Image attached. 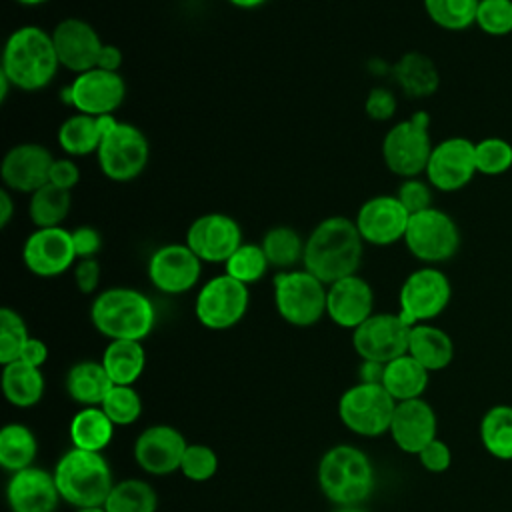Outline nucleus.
Instances as JSON below:
<instances>
[{
    "instance_id": "21",
    "label": "nucleus",
    "mask_w": 512,
    "mask_h": 512,
    "mask_svg": "<svg viewBox=\"0 0 512 512\" xmlns=\"http://www.w3.org/2000/svg\"><path fill=\"white\" fill-rule=\"evenodd\" d=\"M50 34L62 68L74 74L96 68L104 42L90 22L70 16L60 20Z\"/></svg>"
},
{
    "instance_id": "32",
    "label": "nucleus",
    "mask_w": 512,
    "mask_h": 512,
    "mask_svg": "<svg viewBox=\"0 0 512 512\" xmlns=\"http://www.w3.org/2000/svg\"><path fill=\"white\" fill-rule=\"evenodd\" d=\"M100 362L114 384L132 386L146 368V352L140 340H110Z\"/></svg>"
},
{
    "instance_id": "22",
    "label": "nucleus",
    "mask_w": 512,
    "mask_h": 512,
    "mask_svg": "<svg viewBox=\"0 0 512 512\" xmlns=\"http://www.w3.org/2000/svg\"><path fill=\"white\" fill-rule=\"evenodd\" d=\"M186 448L188 442L180 430L168 424H154L136 438L134 460L144 472L166 476L180 470Z\"/></svg>"
},
{
    "instance_id": "50",
    "label": "nucleus",
    "mask_w": 512,
    "mask_h": 512,
    "mask_svg": "<svg viewBox=\"0 0 512 512\" xmlns=\"http://www.w3.org/2000/svg\"><path fill=\"white\" fill-rule=\"evenodd\" d=\"M48 182L58 186V188H62V190H70L72 192V188H76V184L80 182V168L74 162V158H70V156L54 158Z\"/></svg>"
},
{
    "instance_id": "42",
    "label": "nucleus",
    "mask_w": 512,
    "mask_h": 512,
    "mask_svg": "<svg viewBox=\"0 0 512 512\" xmlns=\"http://www.w3.org/2000/svg\"><path fill=\"white\" fill-rule=\"evenodd\" d=\"M100 408L114 422V426H128L142 416V398L132 386L114 384Z\"/></svg>"
},
{
    "instance_id": "7",
    "label": "nucleus",
    "mask_w": 512,
    "mask_h": 512,
    "mask_svg": "<svg viewBox=\"0 0 512 512\" xmlns=\"http://www.w3.org/2000/svg\"><path fill=\"white\" fill-rule=\"evenodd\" d=\"M274 306L280 318L292 326L308 328L326 316L328 286L306 268L274 274Z\"/></svg>"
},
{
    "instance_id": "60",
    "label": "nucleus",
    "mask_w": 512,
    "mask_h": 512,
    "mask_svg": "<svg viewBox=\"0 0 512 512\" xmlns=\"http://www.w3.org/2000/svg\"><path fill=\"white\" fill-rule=\"evenodd\" d=\"M76 512H106L104 506H92V508H76Z\"/></svg>"
},
{
    "instance_id": "58",
    "label": "nucleus",
    "mask_w": 512,
    "mask_h": 512,
    "mask_svg": "<svg viewBox=\"0 0 512 512\" xmlns=\"http://www.w3.org/2000/svg\"><path fill=\"white\" fill-rule=\"evenodd\" d=\"M334 512H368L362 506H338Z\"/></svg>"
},
{
    "instance_id": "20",
    "label": "nucleus",
    "mask_w": 512,
    "mask_h": 512,
    "mask_svg": "<svg viewBox=\"0 0 512 512\" xmlns=\"http://www.w3.org/2000/svg\"><path fill=\"white\" fill-rule=\"evenodd\" d=\"M54 156L38 142H20L6 150L0 162V178L4 188L18 194H32L48 184Z\"/></svg>"
},
{
    "instance_id": "17",
    "label": "nucleus",
    "mask_w": 512,
    "mask_h": 512,
    "mask_svg": "<svg viewBox=\"0 0 512 512\" xmlns=\"http://www.w3.org/2000/svg\"><path fill=\"white\" fill-rule=\"evenodd\" d=\"M476 142L464 136H450L434 144L426 164V180L440 192L462 190L476 172Z\"/></svg>"
},
{
    "instance_id": "13",
    "label": "nucleus",
    "mask_w": 512,
    "mask_h": 512,
    "mask_svg": "<svg viewBox=\"0 0 512 512\" xmlns=\"http://www.w3.org/2000/svg\"><path fill=\"white\" fill-rule=\"evenodd\" d=\"M126 90V80L120 72L92 68L76 74L60 96L64 104H70L80 114L108 116L124 104Z\"/></svg>"
},
{
    "instance_id": "38",
    "label": "nucleus",
    "mask_w": 512,
    "mask_h": 512,
    "mask_svg": "<svg viewBox=\"0 0 512 512\" xmlns=\"http://www.w3.org/2000/svg\"><path fill=\"white\" fill-rule=\"evenodd\" d=\"M158 494L146 480L128 478L114 482L106 502V512H156Z\"/></svg>"
},
{
    "instance_id": "48",
    "label": "nucleus",
    "mask_w": 512,
    "mask_h": 512,
    "mask_svg": "<svg viewBox=\"0 0 512 512\" xmlns=\"http://www.w3.org/2000/svg\"><path fill=\"white\" fill-rule=\"evenodd\" d=\"M416 456H418L422 468L432 472V474L446 472L450 468V464H452L450 446L444 440H440V438H434L432 442H428Z\"/></svg>"
},
{
    "instance_id": "36",
    "label": "nucleus",
    "mask_w": 512,
    "mask_h": 512,
    "mask_svg": "<svg viewBox=\"0 0 512 512\" xmlns=\"http://www.w3.org/2000/svg\"><path fill=\"white\" fill-rule=\"evenodd\" d=\"M38 442L34 432L18 422L6 424L0 430V464L8 472H20L34 466Z\"/></svg>"
},
{
    "instance_id": "40",
    "label": "nucleus",
    "mask_w": 512,
    "mask_h": 512,
    "mask_svg": "<svg viewBox=\"0 0 512 512\" xmlns=\"http://www.w3.org/2000/svg\"><path fill=\"white\" fill-rule=\"evenodd\" d=\"M268 268H270V262H268L262 246L252 244V242H244L224 262V272L246 286L260 282L266 276Z\"/></svg>"
},
{
    "instance_id": "14",
    "label": "nucleus",
    "mask_w": 512,
    "mask_h": 512,
    "mask_svg": "<svg viewBox=\"0 0 512 512\" xmlns=\"http://www.w3.org/2000/svg\"><path fill=\"white\" fill-rule=\"evenodd\" d=\"M410 328L398 312H374L352 330V346L362 360L386 364L408 352Z\"/></svg>"
},
{
    "instance_id": "51",
    "label": "nucleus",
    "mask_w": 512,
    "mask_h": 512,
    "mask_svg": "<svg viewBox=\"0 0 512 512\" xmlns=\"http://www.w3.org/2000/svg\"><path fill=\"white\" fill-rule=\"evenodd\" d=\"M72 232V242H74V250L78 260L82 258H96V254L102 248V236L94 226H78Z\"/></svg>"
},
{
    "instance_id": "39",
    "label": "nucleus",
    "mask_w": 512,
    "mask_h": 512,
    "mask_svg": "<svg viewBox=\"0 0 512 512\" xmlns=\"http://www.w3.org/2000/svg\"><path fill=\"white\" fill-rule=\"evenodd\" d=\"M422 4L438 28L460 32L476 24L480 0H422Z\"/></svg>"
},
{
    "instance_id": "26",
    "label": "nucleus",
    "mask_w": 512,
    "mask_h": 512,
    "mask_svg": "<svg viewBox=\"0 0 512 512\" xmlns=\"http://www.w3.org/2000/svg\"><path fill=\"white\" fill-rule=\"evenodd\" d=\"M408 354L416 358L428 372L444 370L454 358V342L442 328L422 322L410 328Z\"/></svg>"
},
{
    "instance_id": "4",
    "label": "nucleus",
    "mask_w": 512,
    "mask_h": 512,
    "mask_svg": "<svg viewBox=\"0 0 512 512\" xmlns=\"http://www.w3.org/2000/svg\"><path fill=\"white\" fill-rule=\"evenodd\" d=\"M318 484L336 506H360L374 490L372 462L360 448L336 444L320 458Z\"/></svg>"
},
{
    "instance_id": "33",
    "label": "nucleus",
    "mask_w": 512,
    "mask_h": 512,
    "mask_svg": "<svg viewBox=\"0 0 512 512\" xmlns=\"http://www.w3.org/2000/svg\"><path fill=\"white\" fill-rule=\"evenodd\" d=\"M70 440L74 448L102 452L114 436V422L100 406H84L70 420Z\"/></svg>"
},
{
    "instance_id": "44",
    "label": "nucleus",
    "mask_w": 512,
    "mask_h": 512,
    "mask_svg": "<svg viewBox=\"0 0 512 512\" xmlns=\"http://www.w3.org/2000/svg\"><path fill=\"white\" fill-rule=\"evenodd\" d=\"M476 26L488 36H506L512 32V0H480Z\"/></svg>"
},
{
    "instance_id": "54",
    "label": "nucleus",
    "mask_w": 512,
    "mask_h": 512,
    "mask_svg": "<svg viewBox=\"0 0 512 512\" xmlns=\"http://www.w3.org/2000/svg\"><path fill=\"white\" fill-rule=\"evenodd\" d=\"M358 374H360V382H364V384H382L384 364L362 360Z\"/></svg>"
},
{
    "instance_id": "24",
    "label": "nucleus",
    "mask_w": 512,
    "mask_h": 512,
    "mask_svg": "<svg viewBox=\"0 0 512 512\" xmlns=\"http://www.w3.org/2000/svg\"><path fill=\"white\" fill-rule=\"evenodd\" d=\"M436 430V412L424 398L396 402L388 432L402 452L418 454L428 442L436 438Z\"/></svg>"
},
{
    "instance_id": "1",
    "label": "nucleus",
    "mask_w": 512,
    "mask_h": 512,
    "mask_svg": "<svg viewBox=\"0 0 512 512\" xmlns=\"http://www.w3.org/2000/svg\"><path fill=\"white\" fill-rule=\"evenodd\" d=\"M364 244L354 218L340 214L328 216L306 236L302 268L328 286L340 278L358 274Z\"/></svg>"
},
{
    "instance_id": "56",
    "label": "nucleus",
    "mask_w": 512,
    "mask_h": 512,
    "mask_svg": "<svg viewBox=\"0 0 512 512\" xmlns=\"http://www.w3.org/2000/svg\"><path fill=\"white\" fill-rule=\"evenodd\" d=\"M228 2L236 8H242V10H254V8L264 6L268 0H228Z\"/></svg>"
},
{
    "instance_id": "30",
    "label": "nucleus",
    "mask_w": 512,
    "mask_h": 512,
    "mask_svg": "<svg viewBox=\"0 0 512 512\" xmlns=\"http://www.w3.org/2000/svg\"><path fill=\"white\" fill-rule=\"evenodd\" d=\"M102 138H104V132L100 128L98 116L80 114V112H74L72 116H68L58 126V132H56L60 150L70 158H84V156L96 154Z\"/></svg>"
},
{
    "instance_id": "23",
    "label": "nucleus",
    "mask_w": 512,
    "mask_h": 512,
    "mask_svg": "<svg viewBox=\"0 0 512 512\" xmlns=\"http://www.w3.org/2000/svg\"><path fill=\"white\" fill-rule=\"evenodd\" d=\"M374 314V290L366 278L352 274L328 284L326 316L340 328L354 330Z\"/></svg>"
},
{
    "instance_id": "11",
    "label": "nucleus",
    "mask_w": 512,
    "mask_h": 512,
    "mask_svg": "<svg viewBox=\"0 0 512 512\" xmlns=\"http://www.w3.org/2000/svg\"><path fill=\"white\" fill-rule=\"evenodd\" d=\"M452 298V284L448 276L436 266H422L410 272L398 294V314L410 326L430 322L440 316Z\"/></svg>"
},
{
    "instance_id": "12",
    "label": "nucleus",
    "mask_w": 512,
    "mask_h": 512,
    "mask_svg": "<svg viewBox=\"0 0 512 512\" xmlns=\"http://www.w3.org/2000/svg\"><path fill=\"white\" fill-rule=\"evenodd\" d=\"M248 304V286L222 272L202 284L194 298V314L208 330H228L246 316Z\"/></svg>"
},
{
    "instance_id": "27",
    "label": "nucleus",
    "mask_w": 512,
    "mask_h": 512,
    "mask_svg": "<svg viewBox=\"0 0 512 512\" xmlns=\"http://www.w3.org/2000/svg\"><path fill=\"white\" fill-rule=\"evenodd\" d=\"M394 80L408 98H428L440 86V74L430 56L422 52H406L392 68Z\"/></svg>"
},
{
    "instance_id": "19",
    "label": "nucleus",
    "mask_w": 512,
    "mask_h": 512,
    "mask_svg": "<svg viewBox=\"0 0 512 512\" xmlns=\"http://www.w3.org/2000/svg\"><path fill=\"white\" fill-rule=\"evenodd\" d=\"M410 212L396 194H378L364 200L354 216V224L366 244L392 246L404 240Z\"/></svg>"
},
{
    "instance_id": "18",
    "label": "nucleus",
    "mask_w": 512,
    "mask_h": 512,
    "mask_svg": "<svg viewBox=\"0 0 512 512\" xmlns=\"http://www.w3.org/2000/svg\"><path fill=\"white\" fill-rule=\"evenodd\" d=\"M78 256L72 232L64 226L34 228L22 244V262L34 276L54 278L74 268Z\"/></svg>"
},
{
    "instance_id": "47",
    "label": "nucleus",
    "mask_w": 512,
    "mask_h": 512,
    "mask_svg": "<svg viewBox=\"0 0 512 512\" xmlns=\"http://www.w3.org/2000/svg\"><path fill=\"white\" fill-rule=\"evenodd\" d=\"M396 108H398V102H396L394 92L384 86L372 88L364 102V112L368 114V118H372L376 122H386V120L394 118Z\"/></svg>"
},
{
    "instance_id": "8",
    "label": "nucleus",
    "mask_w": 512,
    "mask_h": 512,
    "mask_svg": "<svg viewBox=\"0 0 512 512\" xmlns=\"http://www.w3.org/2000/svg\"><path fill=\"white\" fill-rule=\"evenodd\" d=\"M402 242L416 260L434 266L456 256L462 238L454 218L432 206L410 216Z\"/></svg>"
},
{
    "instance_id": "15",
    "label": "nucleus",
    "mask_w": 512,
    "mask_h": 512,
    "mask_svg": "<svg viewBox=\"0 0 512 512\" xmlns=\"http://www.w3.org/2000/svg\"><path fill=\"white\" fill-rule=\"evenodd\" d=\"M202 260L188 248L186 242H170L158 246L148 258L150 284L170 296L190 292L202 276Z\"/></svg>"
},
{
    "instance_id": "46",
    "label": "nucleus",
    "mask_w": 512,
    "mask_h": 512,
    "mask_svg": "<svg viewBox=\"0 0 512 512\" xmlns=\"http://www.w3.org/2000/svg\"><path fill=\"white\" fill-rule=\"evenodd\" d=\"M396 196L402 202V206L410 212V216L426 208H432V186L428 180H422L420 176L404 178L396 190Z\"/></svg>"
},
{
    "instance_id": "55",
    "label": "nucleus",
    "mask_w": 512,
    "mask_h": 512,
    "mask_svg": "<svg viewBox=\"0 0 512 512\" xmlns=\"http://www.w3.org/2000/svg\"><path fill=\"white\" fill-rule=\"evenodd\" d=\"M14 198H12V192L8 188L2 186L0 190V228H6L14 216Z\"/></svg>"
},
{
    "instance_id": "37",
    "label": "nucleus",
    "mask_w": 512,
    "mask_h": 512,
    "mask_svg": "<svg viewBox=\"0 0 512 512\" xmlns=\"http://www.w3.org/2000/svg\"><path fill=\"white\" fill-rule=\"evenodd\" d=\"M480 442L498 460H512V406L496 404L480 420Z\"/></svg>"
},
{
    "instance_id": "5",
    "label": "nucleus",
    "mask_w": 512,
    "mask_h": 512,
    "mask_svg": "<svg viewBox=\"0 0 512 512\" xmlns=\"http://www.w3.org/2000/svg\"><path fill=\"white\" fill-rule=\"evenodd\" d=\"M54 480L62 500L74 508L104 506L114 480L102 452L70 448L54 468Z\"/></svg>"
},
{
    "instance_id": "28",
    "label": "nucleus",
    "mask_w": 512,
    "mask_h": 512,
    "mask_svg": "<svg viewBox=\"0 0 512 512\" xmlns=\"http://www.w3.org/2000/svg\"><path fill=\"white\" fill-rule=\"evenodd\" d=\"M64 386L74 402L82 406H100L114 382L102 362L80 360L68 370Z\"/></svg>"
},
{
    "instance_id": "57",
    "label": "nucleus",
    "mask_w": 512,
    "mask_h": 512,
    "mask_svg": "<svg viewBox=\"0 0 512 512\" xmlns=\"http://www.w3.org/2000/svg\"><path fill=\"white\" fill-rule=\"evenodd\" d=\"M10 88H14V86H12V82H10V80L0 72V102H6Z\"/></svg>"
},
{
    "instance_id": "29",
    "label": "nucleus",
    "mask_w": 512,
    "mask_h": 512,
    "mask_svg": "<svg viewBox=\"0 0 512 512\" xmlns=\"http://www.w3.org/2000/svg\"><path fill=\"white\" fill-rule=\"evenodd\" d=\"M430 380V372L408 352L384 364L382 386L396 400H414L422 398Z\"/></svg>"
},
{
    "instance_id": "34",
    "label": "nucleus",
    "mask_w": 512,
    "mask_h": 512,
    "mask_svg": "<svg viewBox=\"0 0 512 512\" xmlns=\"http://www.w3.org/2000/svg\"><path fill=\"white\" fill-rule=\"evenodd\" d=\"M304 244H306V238H302L296 228L286 224L268 228L260 242L270 266L276 268L278 272L292 270L296 268V264H302Z\"/></svg>"
},
{
    "instance_id": "53",
    "label": "nucleus",
    "mask_w": 512,
    "mask_h": 512,
    "mask_svg": "<svg viewBox=\"0 0 512 512\" xmlns=\"http://www.w3.org/2000/svg\"><path fill=\"white\" fill-rule=\"evenodd\" d=\"M122 62H124V56H122V50L114 44H106L102 46L100 50V56H98V64L96 68H102V70H108V72H118L122 68Z\"/></svg>"
},
{
    "instance_id": "10",
    "label": "nucleus",
    "mask_w": 512,
    "mask_h": 512,
    "mask_svg": "<svg viewBox=\"0 0 512 512\" xmlns=\"http://www.w3.org/2000/svg\"><path fill=\"white\" fill-rule=\"evenodd\" d=\"M396 400L382 384L358 382L350 386L338 400V416L342 424L366 438L382 436L390 430Z\"/></svg>"
},
{
    "instance_id": "2",
    "label": "nucleus",
    "mask_w": 512,
    "mask_h": 512,
    "mask_svg": "<svg viewBox=\"0 0 512 512\" xmlns=\"http://www.w3.org/2000/svg\"><path fill=\"white\" fill-rule=\"evenodd\" d=\"M60 62L54 50L52 34L40 26L26 24L16 28L4 42L0 72L22 92H38L46 88Z\"/></svg>"
},
{
    "instance_id": "16",
    "label": "nucleus",
    "mask_w": 512,
    "mask_h": 512,
    "mask_svg": "<svg viewBox=\"0 0 512 512\" xmlns=\"http://www.w3.org/2000/svg\"><path fill=\"white\" fill-rule=\"evenodd\" d=\"M184 242L202 262L224 264L244 244L242 226L230 214L206 212L192 220Z\"/></svg>"
},
{
    "instance_id": "49",
    "label": "nucleus",
    "mask_w": 512,
    "mask_h": 512,
    "mask_svg": "<svg viewBox=\"0 0 512 512\" xmlns=\"http://www.w3.org/2000/svg\"><path fill=\"white\" fill-rule=\"evenodd\" d=\"M72 274H74V284L82 294H94L98 290L102 272H100V264L96 258L76 260Z\"/></svg>"
},
{
    "instance_id": "6",
    "label": "nucleus",
    "mask_w": 512,
    "mask_h": 512,
    "mask_svg": "<svg viewBox=\"0 0 512 512\" xmlns=\"http://www.w3.org/2000/svg\"><path fill=\"white\" fill-rule=\"evenodd\" d=\"M432 148L430 116L418 110L388 128L382 140V160L386 168L402 180L416 178L426 172Z\"/></svg>"
},
{
    "instance_id": "45",
    "label": "nucleus",
    "mask_w": 512,
    "mask_h": 512,
    "mask_svg": "<svg viewBox=\"0 0 512 512\" xmlns=\"http://www.w3.org/2000/svg\"><path fill=\"white\" fill-rule=\"evenodd\" d=\"M218 470V456L208 444H188L180 472L192 482H206Z\"/></svg>"
},
{
    "instance_id": "3",
    "label": "nucleus",
    "mask_w": 512,
    "mask_h": 512,
    "mask_svg": "<svg viewBox=\"0 0 512 512\" xmlns=\"http://www.w3.org/2000/svg\"><path fill=\"white\" fill-rule=\"evenodd\" d=\"M90 320L108 340L142 342L156 324V310L144 292L114 286L96 294L90 306Z\"/></svg>"
},
{
    "instance_id": "9",
    "label": "nucleus",
    "mask_w": 512,
    "mask_h": 512,
    "mask_svg": "<svg viewBox=\"0 0 512 512\" xmlns=\"http://www.w3.org/2000/svg\"><path fill=\"white\" fill-rule=\"evenodd\" d=\"M100 172L112 182H130L138 178L150 160V144L146 134L130 124L116 122V126L104 134L96 152Z\"/></svg>"
},
{
    "instance_id": "25",
    "label": "nucleus",
    "mask_w": 512,
    "mask_h": 512,
    "mask_svg": "<svg viewBox=\"0 0 512 512\" xmlns=\"http://www.w3.org/2000/svg\"><path fill=\"white\" fill-rule=\"evenodd\" d=\"M60 498L54 474L36 466L14 472L6 486L12 512H56Z\"/></svg>"
},
{
    "instance_id": "31",
    "label": "nucleus",
    "mask_w": 512,
    "mask_h": 512,
    "mask_svg": "<svg viewBox=\"0 0 512 512\" xmlns=\"http://www.w3.org/2000/svg\"><path fill=\"white\" fill-rule=\"evenodd\" d=\"M2 392L6 400L16 408H30L38 404L44 396V376L42 370L14 360L2 368Z\"/></svg>"
},
{
    "instance_id": "52",
    "label": "nucleus",
    "mask_w": 512,
    "mask_h": 512,
    "mask_svg": "<svg viewBox=\"0 0 512 512\" xmlns=\"http://www.w3.org/2000/svg\"><path fill=\"white\" fill-rule=\"evenodd\" d=\"M18 360H22L26 364H32L36 368H42V364L48 360V346H46V342L36 338V336H30L28 342L24 344L22 354H20Z\"/></svg>"
},
{
    "instance_id": "59",
    "label": "nucleus",
    "mask_w": 512,
    "mask_h": 512,
    "mask_svg": "<svg viewBox=\"0 0 512 512\" xmlns=\"http://www.w3.org/2000/svg\"><path fill=\"white\" fill-rule=\"evenodd\" d=\"M14 2H18L22 6H40V4H46L48 0H14Z\"/></svg>"
},
{
    "instance_id": "43",
    "label": "nucleus",
    "mask_w": 512,
    "mask_h": 512,
    "mask_svg": "<svg viewBox=\"0 0 512 512\" xmlns=\"http://www.w3.org/2000/svg\"><path fill=\"white\" fill-rule=\"evenodd\" d=\"M28 338H30V334H28L24 318L16 310L4 306L0 310V362H2V366L20 358L22 348L28 342Z\"/></svg>"
},
{
    "instance_id": "35",
    "label": "nucleus",
    "mask_w": 512,
    "mask_h": 512,
    "mask_svg": "<svg viewBox=\"0 0 512 512\" xmlns=\"http://www.w3.org/2000/svg\"><path fill=\"white\" fill-rule=\"evenodd\" d=\"M72 208V192L62 190L54 184H44L30 194L28 216L34 228H54L62 226Z\"/></svg>"
},
{
    "instance_id": "41",
    "label": "nucleus",
    "mask_w": 512,
    "mask_h": 512,
    "mask_svg": "<svg viewBox=\"0 0 512 512\" xmlns=\"http://www.w3.org/2000/svg\"><path fill=\"white\" fill-rule=\"evenodd\" d=\"M476 172L500 176L512 168V144L500 136H486L476 142Z\"/></svg>"
}]
</instances>
